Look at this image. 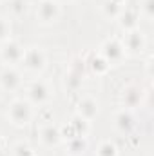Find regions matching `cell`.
Instances as JSON below:
<instances>
[{
    "label": "cell",
    "instance_id": "cell-8",
    "mask_svg": "<svg viewBox=\"0 0 154 156\" xmlns=\"http://www.w3.org/2000/svg\"><path fill=\"white\" fill-rule=\"evenodd\" d=\"M142 104H143V89L138 83H129V85H125L121 89V93H120V105H121V109L134 111Z\"/></svg>",
    "mask_w": 154,
    "mask_h": 156
},
{
    "label": "cell",
    "instance_id": "cell-11",
    "mask_svg": "<svg viewBox=\"0 0 154 156\" xmlns=\"http://www.w3.org/2000/svg\"><path fill=\"white\" fill-rule=\"evenodd\" d=\"M22 87V75L16 67H4L0 71V89L5 93H15Z\"/></svg>",
    "mask_w": 154,
    "mask_h": 156
},
{
    "label": "cell",
    "instance_id": "cell-22",
    "mask_svg": "<svg viewBox=\"0 0 154 156\" xmlns=\"http://www.w3.org/2000/svg\"><path fill=\"white\" fill-rule=\"evenodd\" d=\"M140 15H145L149 20L154 16V0H142L140 4Z\"/></svg>",
    "mask_w": 154,
    "mask_h": 156
},
{
    "label": "cell",
    "instance_id": "cell-15",
    "mask_svg": "<svg viewBox=\"0 0 154 156\" xmlns=\"http://www.w3.org/2000/svg\"><path fill=\"white\" fill-rule=\"evenodd\" d=\"M89 69H91V73L96 75V76H105V75L109 73V69H111V64H109L100 53H96V55L89 60Z\"/></svg>",
    "mask_w": 154,
    "mask_h": 156
},
{
    "label": "cell",
    "instance_id": "cell-6",
    "mask_svg": "<svg viewBox=\"0 0 154 156\" xmlns=\"http://www.w3.org/2000/svg\"><path fill=\"white\" fill-rule=\"evenodd\" d=\"M100 55L111 64V66H118L125 60L127 53L123 49V44L118 37H111V38L103 40V44L100 45Z\"/></svg>",
    "mask_w": 154,
    "mask_h": 156
},
{
    "label": "cell",
    "instance_id": "cell-10",
    "mask_svg": "<svg viewBox=\"0 0 154 156\" xmlns=\"http://www.w3.org/2000/svg\"><path fill=\"white\" fill-rule=\"evenodd\" d=\"M38 138L40 144L47 149H53L56 147L60 142H62V136H60V127L53 122H45L42 127L38 129Z\"/></svg>",
    "mask_w": 154,
    "mask_h": 156
},
{
    "label": "cell",
    "instance_id": "cell-28",
    "mask_svg": "<svg viewBox=\"0 0 154 156\" xmlns=\"http://www.w3.org/2000/svg\"><path fill=\"white\" fill-rule=\"evenodd\" d=\"M0 2H7V0H0Z\"/></svg>",
    "mask_w": 154,
    "mask_h": 156
},
{
    "label": "cell",
    "instance_id": "cell-12",
    "mask_svg": "<svg viewBox=\"0 0 154 156\" xmlns=\"http://www.w3.org/2000/svg\"><path fill=\"white\" fill-rule=\"evenodd\" d=\"M76 115L82 116L83 120H87V122L96 120V116L100 115V104H98V100L93 98V96H82L76 104Z\"/></svg>",
    "mask_w": 154,
    "mask_h": 156
},
{
    "label": "cell",
    "instance_id": "cell-21",
    "mask_svg": "<svg viewBox=\"0 0 154 156\" xmlns=\"http://www.w3.org/2000/svg\"><path fill=\"white\" fill-rule=\"evenodd\" d=\"M13 156H37V153L27 142H16L13 145Z\"/></svg>",
    "mask_w": 154,
    "mask_h": 156
},
{
    "label": "cell",
    "instance_id": "cell-3",
    "mask_svg": "<svg viewBox=\"0 0 154 156\" xmlns=\"http://www.w3.org/2000/svg\"><path fill=\"white\" fill-rule=\"evenodd\" d=\"M22 64L26 67V71L33 73V75H40L45 71L47 67V55L42 47H27L24 51V58H22Z\"/></svg>",
    "mask_w": 154,
    "mask_h": 156
},
{
    "label": "cell",
    "instance_id": "cell-7",
    "mask_svg": "<svg viewBox=\"0 0 154 156\" xmlns=\"http://www.w3.org/2000/svg\"><path fill=\"white\" fill-rule=\"evenodd\" d=\"M62 7L56 0H40L37 5V20L42 26H53L58 22Z\"/></svg>",
    "mask_w": 154,
    "mask_h": 156
},
{
    "label": "cell",
    "instance_id": "cell-1",
    "mask_svg": "<svg viewBox=\"0 0 154 156\" xmlns=\"http://www.w3.org/2000/svg\"><path fill=\"white\" fill-rule=\"evenodd\" d=\"M35 118L33 105L24 98H15L7 105V120L15 127H27Z\"/></svg>",
    "mask_w": 154,
    "mask_h": 156
},
{
    "label": "cell",
    "instance_id": "cell-17",
    "mask_svg": "<svg viewBox=\"0 0 154 156\" xmlns=\"http://www.w3.org/2000/svg\"><path fill=\"white\" fill-rule=\"evenodd\" d=\"M69 123H71V127L75 131V136H80V138H87L89 136V133H91V122H87L82 116L75 115L69 120Z\"/></svg>",
    "mask_w": 154,
    "mask_h": 156
},
{
    "label": "cell",
    "instance_id": "cell-18",
    "mask_svg": "<svg viewBox=\"0 0 154 156\" xmlns=\"http://www.w3.org/2000/svg\"><path fill=\"white\" fill-rule=\"evenodd\" d=\"M94 156H120V149L113 140H103L98 144Z\"/></svg>",
    "mask_w": 154,
    "mask_h": 156
},
{
    "label": "cell",
    "instance_id": "cell-9",
    "mask_svg": "<svg viewBox=\"0 0 154 156\" xmlns=\"http://www.w3.org/2000/svg\"><path fill=\"white\" fill-rule=\"evenodd\" d=\"M114 129L118 134H121V136H129V134H132L134 133V129H136V116H134V113L132 111H129V109H120V111H116L114 115Z\"/></svg>",
    "mask_w": 154,
    "mask_h": 156
},
{
    "label": "cell",
    "instance_id": "cell-29",
    "mask_svg": "<svg viewBox=\"0 0 154 156\" xmlns=\"http://www.w3.org/2000/svg\"><path fill=\"white\" fill-rule=\"evenodd\" d=\"M65 2H71V0H65Z\"/></svg>",
    "mask_w": 154,
    "mask_h": 156
},
{
    "label": "cell",
    "instance_id": "cell-26",
    "mask_svg": "<svg viewBox=\"0 0 154 156\" xmlns=\"http://www.w3.org/2000/svg\"><path fill=\"white\" fill-rule=\"evenodd\" d=\"M111 2H114V4L121 5V7H123V4H127V0H111Z\"/></svg>",
    "mask_w": 154,
    "mask_h": 156
},
{
    "label": "cell",
    "instance_id": "cell-24",
    "mask_svg": "<svg viewBox=\"0 0 154 156\" xmlns=\"http://www.w3.org/2000/svg\"><path fill=\"white\" fill-rule=\"evenodd\" d=\"M83 67H85V64H83L82 58H73L71 64H69V69L71 71H76V73H82V75H83Z\"/></svg>",
    "mask_w": 154,
    "mask_h": 156
},
{
    "label": "cell",
    "instance_id": "cell-5",
    "mask_svg": "<svg viewBox=\"0 0 154 156\" xmlns=\"http://www.w3.org/2000/svg\"><path fill=\"white\" fill-rule=\"evenodd\" d=\"M120 40L123 44L125 53L132 55V56H140L147 47V38H145V35H143V31L140 27L131 29V31H123V38Z\"/></svg>",
    "mask_w": 154,
    "mask_h": 156
},
{
    "label": "cell",
    "instance_id": "cell-16",
    "mask_svg": "<svg viewBox=\"0 0 154 156\" xmlns=\"http://www.w3.org/2000/svg\"><path fill=\"white\" fill-rule=\"evenodd\" d=\"M64 85H65L67 91L76 93V91L82 89V85H83V75H82V73H76V71L67 69V73L64 75Z\"/></svg>",
    "mask_w": 154,
    "mask_h": 156
},
{
    "label": "cell",
    "instance_id": "cell-19",
    "mask_svg": "<svg viewBox=\"0 0 154 156\" xmlns=\"http://www.w3.org/2000/svg\"><path fill=\"white\" fill-rule=\"evenodd\" d=\"M121 9H123L121 5H118V4L111 2V0H103V4H102V13H103V16L109 18V20H116V18L120 16Z\"/></svg>",
    "mask_w": 154,
    "mask_h": 156
},
{
    "label": "cell",
    "instance_id": "cell-13",
    "mask_svg": "<svg viewBox=\"0 0 154 156\" xmlns=\"http://www.w3.org/2000/svg\"><path fill=\"white\" fill-rule=\"evenodd\" d=\"M116 20H118L121 31H131V29H136L138 27V24H140V13H138V9L123 7L121 13H120V16Z\"/></svg>",
    "mask_w": 154,
    "mask_h": 156
},
{
    "label": "cell",
    "instance_id": "cell-4",
    "mask_svg": "<svg viewBox=\"0 0 154 156\" xmlns=\"http://www.w3.org/2000/svg\"><path fill=\"white\" fill-rule=\"evenodd\" d=\"M24 45L18 40H7L0 45V60L5 67H16L24 58Z\"/></svg>",
    "mask_w": 154,
    "mask_h": 156
},
{
    "label": "cell",
    "instance_id": "cell-23",
    "mask_svg": "<svg viewBox=\"0 0 154 156\" xmlns=\"http://www.w3.org/2000/svg\"><path fill=\"white\" fill-rule=\"evenodd\" d=\"M11 9L15 15H22L26 11V0H13L11 2Z\"/></svg>",
    "mask_w": 154,
    "mask_h": 156
},
{
    "label": "cell",
    "instance_id": "cell-2",
    "mask_svg": "<svg viewBox=\"0 0 154 156\" xmlns=\"http://www.w3.org/2000/svg\"><path fill=\"white\" fill-rule=\"evenodd\" d=\"M26 100L33 107H45L53 100V87L47 80H31L26 87Z\"/></svg>",
    "mask_w": 154,
    "mask_h": 156
},
{
    "label": "cell",
    "instance_id": "cell-20",
    "mask_svg": "<svg viewBox=\"0 0 154 156\" xmlns=\"http://www.w3.org/2000/svg\"><path fill=\"white\" fill-rule=\"evenodd\" d=\"M13 35V26H11V20L5 18V16H0V44L11 40Z\"/></svg>",
    "mask_w": 154,
    "mask_h": 156
},
{
    "label": "cell",
    "instance_id": "cell-27",
    "mask_svg": "<svg viewBox=\"0 0 154 156\" xmlns=\"http://www.w3.org/2000/svg\"><path fill=\"white\" fill-rule=\"evenodd\" d=\"M0 147H2V136H0Z\"/></svg>",
    "mask_w": 154,
    "mask_h": 156
},
{
    "label": "cell",
    "instance_id": "cell-25",
    "mask_svg": "<svg viewBox=\"0 0 154 156\" xmlns=\"http://www.w3.org/2000/svg\"><path fill=\"white\" fill-rule=\"evenodd\" d=\"M145 75H147L149 80L152 78V56H149V58L145 60Z\"/></svg>",
    "mask_w": 154,
    "mask_h": 156
},
{
    "label": "cell",
    "instance_id": "cell-14",
    "mask_svg": "<svg viewBox=\"0 0 154 156\" xmlns=\"http://www.w3.org/2000/svg\"><path fill=\"white\" fill-rule=\"evenodd\" d=\"M89 149V142H87V138H71V140H67L65 142V153L69 156H83L85 154V151Z\"/></svg>",
    "mask_w": 154,
    "mask_h": 156
}]
</instances>
